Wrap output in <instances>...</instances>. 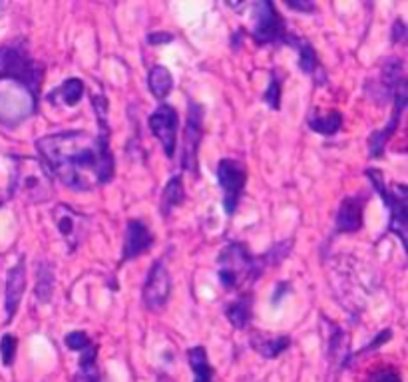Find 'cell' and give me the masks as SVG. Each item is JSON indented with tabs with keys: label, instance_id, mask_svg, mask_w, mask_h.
Wrapping results in <instances>:
<instances>
[{
	"label": "cell",
	"instance_id": "1f68e13d",
	"mask_svg": "<svg viewBox=\"0 0 408 382\" xmlns=\"http://www.w3.org/2000/svg\"><path fill=\"white\" fill-rule=\"evenodd\" d=\"M405 38H407V27H405V22L398 18L395 22V27H393V42H402Z\"/></svg>",
	"mask_w": 408,
	"mask_h": 382
},
{
	"label": "cell",
	"instance_id": "836d02e7",
	"mask_svg": "<svg viewBox=\"0 0 408 382\" xmlns=\"http://www.w3.org/2000/svg\"><path fill=\"white\" fill-rule=\"evenodd\" d=\"M2 203H4V199H2V196H0V207H2Z\"/></svg>",
	"mask_w": 408,
	"mask_h": 382
},
{
	"label": "cell",
	"instance_id": "d4e9b609",
	"mask_svg": "<svg viewBox=\"0 0 408 382\" xmlns=\"http://www.w3.org/2000/svg\"><path fill=\"white\" fill-rule=\"evenodd\" d=\"M309 128L316 133H323V135H335V133L341 132L342 128V114L339 110H330L329 114L325 116H319L313 114L309 118Z\"/></svg>",
	"mask_w": 408,
	"mask_h": 382
},
{
	"label": "cell",
	"instance_id": "cb8c5ba5",
	"mask_svg": "<svg viewBox=\"0 0 408 382\" xmlns=\"http://www.w3.org/2000/svg\"><path fill=\"white\" fill-rule=\"evenodd\" d=\"M251 346L265 358H277L291 346L289 335H279V337H253Z\"/></svg>",
	"mask_w": 408,
	"mask_h": 382
},
{
	"label": "cell",
	"instance_id": "83f0119b",
	"mask_svg": "<svg viewBox=\"0 0 408 382\" xmlns=\"http://www.w3.org/2000/svg\"><path fill=\"white\" fill-rule=\"evenodd\" d=\"M64 344H66L70 351L82 353L84 348H88L92 344V339L84 330H70L66 337H64Z\"/></svg>",
	"mask_w": 408,
	"mask_h": 382
},
{
	"label": "cell",
	"instance_id": "8fae6325",
	"mask_svg": "<svg viewBox=\"0 0 408 382\" xmlns=\"http://www.w3.org/2000/svg\"><path fill=\"white\" fill-rule=\"evenodd\" d=\"M171 293V275L168 271L166 259H158L147 271L145 277L144 291H142V299L144 304L150 311H159L163 309Z\"/></svg>",
	"mask_w": 408,
	"mask_h": 382
},
{
	"label": "cell",
	"instance_id": "4dcf8cb0",
	"mask_svg": "<svg viewBox=\"0 0 408 382\" xmlns=\"http://www.w3.org/2000/svg\"><path fill=\"white\" fill-rule=\"evenodd\" d=\"M171 40H173V34H170V32H154L147 36V44L159 46V44H168Z\"/></svg>",
	"mask_w": 408,
	"mask_h": 382
},
{
	"label": "cell",
	"instance_id": "6da1fadb",
	"mask_svg": "<svg viewBox=\"0 0 408 382\" xmlns=\"http://www.w3.org/2000/svg\"><path fill=\"white\" fill-rule=\"evenodd\" d=\"M98 132L64 130L48 133L36 140L40 161L54 177L72 191H92L110 184L116 173V159L112 152V130L108 119V100L96 94L92 98Z\"/></svg>",
	"mask_w": 408,
	"mask_h": 382
},
{
	"label": "cell",
	"instance_id": "7c38bea8",
	"mask_svg": "<svg viewBox=\"0 0 408 382\" xmlns=\"http://www.w3.org/2000/svg\"><path fill=\"white\" fill-rule=\"evenodd\" d=\"M408 102V88H407V80L402 78L398 84H396L395 94H393V104H395V110H393V118L388 119V124L384 126V130H379V132H372L369 135V154L370 158H382L384 154V147L388 144V140L395 135L396 128L400 124V118H402V112L407 108Z\"/></svg>",
	"mask_w": 408,
	"mask_h": 382
},
{
	"label": "cell",
	"instance_id": "9c48e42d",
	"mask_svg": "<svg viewBox=\"0 0 408 382\" xmlns=\"http://www.w3.org/2000/svg\"><path fill=\"white\" fill-rule=\"evenodd\" d=\"M147 126H150L152 135L158 138L166 158H173L175 145H177V128H180V114H177V110L170 104H159L154 110V114L147 118Z\"/></svg>",
	"mask_w": 408,
	"mask_h": 382
},
{
	"label": "cell",
	"instance_id": "7402d4cb",
	"mask_svg": "<svg viewBox=\"0 0 408 382\" xmlns=\"http://www.w3.org/2000/svg\"><path fill=\"white\" fill-rule=\"evenodd\" d=\"M187 360L194 370V382H213V369L210 365V356L205 346H191L187 351Z\"/></svg>",
	"mask_w": 408,
	"mask_h": 382
},
{
	"label": "cell",
	"instance_id": "ac0fdd59",
	"mask_svg": "<svg viewBox=\"0 0 408 382\" xmlns=\"http://www.w3.org/2000/svg\"><path fill=\"white\" fill-rule=\"evenodd\" d=\"M251 311H253V297L251 295H241L235 301L225 304V316L235 329H247L251 321Z\"/></svg>",
	"mask_w": 408,
	"mask_h": 382
},
{
	"label": "cell",
	"instance_id": "d6986e66",
	"mask_svg": "<svg viewBox=\"0 0 408 382\" xmlns=\"http://www.w3.org/2000/svg\"><path fill=\"white\" fill-rule=\"evenodd\" d=\"M147 88L156 100H166L173 90V76L170 70L161 64H154L147 72Z\"/></svg>",
	"mask_w": 408,
	"mask_h": 382
},
{
	"label": "cell",
	"instance_id": "44dd1931",
	"mask_svg": "<svg viewBox=\"0 0 408 382\" xmlns=\"http://www.w3.org/2000/svg\"><path fill=\"white\" fill-rule=\"evenodd\" d=\"M54 287H56V275L50 261H38L36 263V299L40 303H48L52 299Z\"/></svg>",
	"mask_w": 408,
	"mask_h": 382
},
{
	"label": "cell",
	"instance_id": "484cf974",
	"mask_svg": "<svg viewBox=\"0 0 408 382\" xmlns=\"http://www.w3.org/2000/svg\"><path fill=\"white\" fill-rule=\"evenodd\" d=\"M16 348H18V339L10 332L2 335V339H0V360L6 369L13 367L14 358H16Z\"/></svg>",
	"mask_w": 408,
	"mask_h": 382
},
{
	"label": "cell",
	"instance_id": "4fadbf2b",
	"mask_svg": "<svg viewBox=\"0 0 408 382\" xmlns=\"http://www.w3.org/2000/svg\"><path fill=\"white\" fill-rule=\"evenodd\" d=\"M156 243V235L150 231V227L142 219H130L126 225V237L122 247V263H128L132 259H138L150 251Z\"/></svg>",
	"mask_w": 408,
	"mask_h": 382
},
{
	"label": "cell",
	"instance_id": "f1b7e54d",
	"mask_svg": "<svg viewBox=\"0 0 408 382\" xmlns=\"http://www.w3.org/2000/svg\"><path fill=\"white\" fill-rule=\"evenodd\" d=\"M393 337V330L391 329H386V330H382L381 335H377L374 339H372V343L370 344H367L360 353H355V355H351V358H349V365H351V360L353 358H360V356H365V355H369V353H372V348H379L381 344H384L388 339Z\"/></svg>",
	"mask_w": 408,
	"mask_h": 382
},
{
	"label": "cell",
	"instance_id": "603a6c76",
	"mask_svg": "<svg viewBox=\"0 0 408 382\" xmlns=\"http://www.w3.org/2000/svg\"><path fill=\"white\" fill-rule=\"evenodd\" d=\"M185 199V189H184V179L182 175H173L170 182L163 187V193H161V201H159V211L163 217H168L173 207L182 205Z\"/></svg>",
	"mask_w": 408,
	"mask_h": 382
},
{
	"label": "cell",
	"instance_id": "5b68a950",
	"mask_svg": "<svg viewBox=\"0 0 408 382\" xmlns=\"http://www.w3.org/2000/svg\"><path fill=\"white\" fill-rule=\"evenodd\" d=\"M367 177L370 179L372 187L381 196L382 201L386 203L388 210V231L395 233L400 239L402 247L407 249V225H408V189L402 184H384L381 170L369 168Z\"/></svg>",
	"mask_w": 408,
	"mask_h": 382
},
{
	"label": "cell",
	"instance_id": "7a4b0ae2",
	"mask_svg": "<svg viewBox=\"0 0 408 382\" xmlns=\"http://www.w3.org/2000/svg\"><path fill=\"white\" fill-rule=\"evenodd\" d=\"M44 66L32 58L27 42L16 38L0 46V126L16 128L40 105Z\"/></svg>",
	"mask_w": 408,
	"mask_h": 382
},
{
	"label": "cell",
	"instance_id": "e0dca14e",
	"mask_svg": "<svg viewBox=\"0 0 408 382\" xmlns=\"http://www.w3.org/2000/svg\"><path fill=\"white\" fill-rule=\"evenodd\" d=\"M84 82L80 78H66L58 88H54L52 92L46 94V102H50L52 105H78L80 100L84 98Z\"/></svg>",
	"mask_w": 408,
	"mask_h": 382
},
{
	"label": "cell",
	"instance_id": "4316f807",
	"mask_svg": "<svg viewBox=\"0 0 408 382\" xmlns=\"http://www.w3.org/2000/svg\"><path fill=\"white\" fill-rule=\"evenodd\" d=\"M263 102L271 110H279L281 105V80L275 70L271 72V82H269V88L263 92Z\"/></svg>",
	"mask_w": 408,
	"mask_h": 382
},
{
	"label": "cell",
	"instance_id": "5bb4252c",
	"mask_svg": "<svg viewBox=\"0 0 408 382\" xmlns=\"http://www.w3.org/2000/svg\"><path fill=\"white\" fill-rule=\"evenodd\" d=\"M365 205H367V196H347L342 199L335 217L337 233H356L363 227Z\"/></svg>",
	"mask_w": 408,
	"mask_h": 382
},
{
	"label": "cell",
	"instance_id": "9a60e30c",
	"mask_svg": "<svg viewBox=\"0 0 408 382\" xmlns=\"http://www.w3.org/2000/svg\"><path fill=\"white\" fill-rule=\"evenodd\" d=\"M285 44L291 46L295 52H299V66H301V70H303L305 74H309L319 86L327 84V74H325V70L321 66V60H319V56H316V50L313 48V44H311L309 40H305L301 38V36H297V34L289 32V36L285 40Z\"/></svg>",
	"mask_w": 408,
	"mask_h": 382
},
{
	"label": "cell",
	"instance_id": "30bf717a",
	"mask_svg": "<svg viewBox=\"0 0 408 382\" xmlns=\"http://www.w3.org/2000/svg\"><path fill=\"white\" fill-rule=\"evenodd\" d=\"M52 217L56 229L60 231V235H62L64 243L68 245V249H78L80 243L84 241L88 229H90V217L76 211L74 207H70L66 203L56 205L52 211Z\"/></svg>",
	"mask_w": 408,
	"mask_h": 382
},
{
	"label": "cell",
	"instance_id": "d6a6232c",
	"mask_svg": "<svg viewBox=\"0 0 408 382\" xmlns=\"http://www.w3.org/2000/svg\"><path fill=\"white\" fill-rule=\"evenodd\" d=\"M291 10H299V13H313L315 10V4L311 2H287Z\"/></svg>",
	"mask_w": 408,
	"mask_h": 382
},
{
	"label": "cell",
	"instance_id": "ba28073f",
	"mask_svg": "<svg viewBox=\"0 0 408 382\" xmlns=\"http://www.w3.org/2000/svg\"><path fill=\"white\" fill-rule=\"evenodd\" d=\"M201 128H203V105L189 100L184 128V145H182V168L194 175H198L199 145H201V133H203Z\"/></svg>",
	"mask_w": 408,
	"mask_h": 382
},
{
	"label": "cell",
	"instance_id": "52a82bcc",
	"mask_svg": "<svg viewBox=\"0 0 408 382\" xmlns=\"http://www.w3.org/2000/svg\"><path fill=\"white\" fill-rule=\"evenodd\" d=\"M217 184L224 191V210L227 215H233L247 185L245 166L233 158H224L217 163Z\"/></svg>",
	"mask_w": 408,
	"mask_h": 382
},
{
	"label": "cell",
	"instance_id": "277c9868",
	"mask_svg": "<svg viewBox=\"0 0 408 382\" xmlns=\"http://www.w3.org/2000/svg\"><path fill=\"white\" fill-rule=\"evenodd\" d=\"M10 198H22L28 203H46L54 196V179L48 168L32 156L14 158V172L10 185Z\"/></svg>",
	"mask_w": 408,
	"mask_h": 382
},
{
	"label": "cell",
	"instance_id": "2e32d148",
	"mask_svg": "<svg viewBox=\"0 0 408 382\" xmlns=\"http://www.w3.org/2000/svg\"><path fill=\"white\" fill-rule=\"evenodd\" d=\"M24 289H27V263H24V259H20L14 267L8 269V275H6V291H4L6 323H10L16 315Z\"/></svg>",
	"mask_w": 408,
	"mask_h": 382
},
{
	"label": "cell",
	"instance_id": "8992f818",
	"mask_svg": "<svg viewBox=\"0 0 408 382\" xmlns=\"http://www.w3.org/2000/svg\"><path fill=\"white\" fill-rule=\"evenodd\" d=\"M253 10V30L251 36L255 44L265 46V44H285L289 36L287 22L277 13L275 4L271 0H261L251 4Z\"/></svg>",
	"mask_w": 408,
	"mask_h": 382
},
{
	"label": "cell",
	"instance_id": "ffe728a7",
	"mask_svg": "<svg viewBox=\"0 0 408 382\" xmlns=\"http://www.w3.org/2000/svg\"><path fill=\"white\" fill-rule=\"evenodd\" d=\"M72 382H102L98 370V346L94 343L80 353L78 374Z\"/></svg>",
	"mask_w": 408,
	"mask_h": 382
},
{
	"label": "cell",
	"instance_id": "f546056e",
	"mask_svg": "<svg viewBox=\"0 0 408 382\" xmlns=\"http://www.w3.org/2000/svg\"><path fill=\"white\" fill-rule=\"evenodd\" d=\"M372 382H402V379L395 369H381L374 374Z\"/></svg>",
	"mask_w": 408,
	"mask_h": 382
},
{
	"label": "cell",
	"instance_id": "3957f363",
	"mask_svg": "<svg viewBox=\"0 0 408 382\" xmlns=\"http://www.w3.org/2000/svg\"><path fill=\"white\" fill-rule=\"evenodd\" d=\"M265 267V257H255L241 241H229L217 255V277L227 291H239L255 283Z\"/></svg>",
	"mask_w": 408,
	"mask_h": 382
}]
</instances>
